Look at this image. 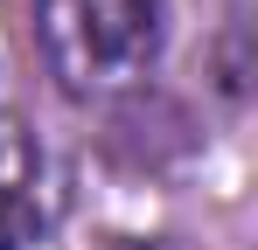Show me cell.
<instances>
[{
	"mask_svg": "<svg viewBox=\"0 0 258 250\" xmlns=\"http://www.w3.org/2000/svg\"><path fill=\"white\" fill-rule=\"evenodd\" d=\"M168 0H35V42L70 97L105 104L154 70Z\"/></svg>",
	"mask_w": 258,
	"mask_h": 250,
	"instance_id": "obj_1",
	"label": "cell"
},
{
	"mask_svg": "<svg viewBox=\"0 0 258 250\" xmlns=\"http://www.w3.org/2000/svg\"><path fill=\"white\" fill-rule=\"evenodd\" d=\"M49 222V167L28 118L0 97V250L35 243Z\"/></svg>",
	"mask_w": 258,
	"mask_h": 250,
	"instance_id": "obj_2",
	"label": "cell"
}]
</instances>
